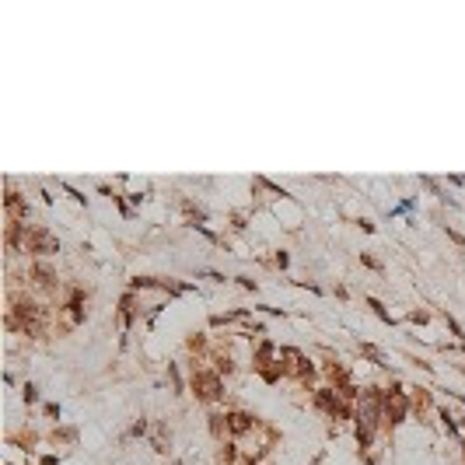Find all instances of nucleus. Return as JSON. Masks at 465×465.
Here are the masks:
<instances>
[{
  "mask_svg": "<svg viewBox=\"0 0 465 465\" xmlns=\"http://www.w3.org/2000/svg\"><path fill=\"white\" fill-rule=\"evenodd\" d=\"M378 416H381V395H378V388H364L360 409H357V441H360L364 448H367L371 437H374Z\"/></svg>",
  "mask_w": 465,
  "mask_h": 465,
  "instance_id": "1",
  "label": "nucleus"
},
{
  "mask_svg": "<svg viewBox=\"0 0 465 465\" xmlns=\"http://www.w3.org/2000/svg\"><path fill=\"white\" fill-rule=\"evenodd\" d=\"M192 388H196V399L213 402V399L220 395V378H217V374H210V371H199V374L192 378Z\"/></svg>",
  "mask_w": 465,
  "mask_h": 465,
  "instance_id": "2",
  "label": "nucleus"
},
{
  "mask_svg": "<svg viewBox=\"0 0 465 465\" xmlns=\"http://www.w3.org/2000/svg\"><path fill=\"white\" fill-rule=\"evenodd\" d=\"M385 420L395 427V423H402L406 420V409H409V399H406V392H388L385 395Z\"/></svg>",
  "mask_w": 465,
  "mask_h": 465,
  "instance_id": "3",
  "label": "nucleus"
},
{
  "mask_svg": "<svg viewBox=\"0 0 465 465\" xmlns=\"http://www.w3.org/2000/svg\"><path fill=\"white\" fill-rule=\"evenodd\" d=\"M29 245H32V252H43V256L60 252V242L49 235L46 227H32V231H29Z\"/></svg>",
  "mask_w": 465,
  "mask_h": 465,
  "instance_id": "4",
  "label": "nucleus"
},
{
  "mask_svg": "<svg viewBox=\"0 0 465 465\" xmlns=\"http://www.w3.org/2000/svg\"><path fill=\"white\" fill-rule=\"evenodd\" d=\"M315 402L329 413V416H346V406H343V399L340 395H333L329 388H322V392H315Z\"/></svg>",
  "mask_w": 465,
  "mask_h": 465,
  "instance_id": "5",
  "label": "nucleus"
},
{
  "mask_svg": "<svg viewBox=\"0 0 465 465\" xmlns=\"http://www.w3.org/2000/svg\"><path fill=\"white\" fill-rule=\"evenodd\" d=\"M227 430H231V434L252 430V416H249V413H231V416H227Z\"/></svg>",
  "mask_w": 465,
  "mask_h": 465,
  "instance_id": "6",
  "label": "nucleus"
},
{
  "mask_svg": "<svg viewBox=\"0 0 465 465\" xmlns=\"http://www.w3.org/2000/svg\"><path fill=\"white\" fill-rule=\"evenodd\" d=\"M32 273H36V280H39V287H46V291H53V280H56V273H53V270H49L46 263H36V270H32Z\"/></svg>",
  "mask_w": 465,
  "mask_h": 465,
  "instance_id": "7",
  "label": "nucleus"
}]
</instances>
